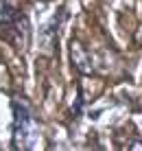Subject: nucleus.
I'll use <instances>...</instances> for the list:
<instances>
[{
	"instance_id": "1",
	"label": "nucleus",
	"mask_w": 142,
	"mask_h": 151,
	"mask_svg": "<svg viewBox=\"0 0 142 151\" xmlns=\"http://www.w3.org/2000/svg\"><path fill=\"white\" fill-rule=\"evenodd\" d=\"M11 149L15 151H29L35 149L39 140V121L33 112L31 101L22 94L11 96Z\"/></svg>"
},
{
	"instance_id": "6",
	"label": "nucleus",
	"mask_w": 142,
	"mask_h": 151,
	"mask_svg": "<svg viewBox=\"0 0 142 151\" xmlns=\"http://www.w3.org/2000/svg\"><path fill=\"white\" fill-rule=\"evenodd\" d=\"M39 2H52V0H39Z\"/></svg>"
},
{
	"instance_id": "4",
	"label": "nucleus",
	"mask_w": 142,
	"mask_h": 151,
	"mask_svg": "<svg viewBox=\"0 0 142 151\" xmlns=\"http://www.w3.org/2000/svg\"><path fill=\"white\" fill-rule=\"evenodd\" d=\"M70 61H72V66H75V70L77 72H81V75H85V77H92V59H90V55H87V50L83 48L81 44H79V40L72 37L70 40Z\"/></svg>"
},
{
	"instance_id": "3",
	"label": "nucleus",
	"mask_w": 142,
	"mask_h": 151,
	"mask_svg": "<svg viewBox=\"0 0 142 151\" xmlns=\"http://www.w3.org/2000/svg\"><path fill=\"white\" fill-rule=\"evenodd\" d=\"M64 18H66V7H59L52 13V18L48 22L42 24V29H39V48L44 50V53H50V55L57 53V40H59V29H61Z\"/></svg>"
},
{
	"instance_id": "5",
	"label": "nucleus",
	"mask_w": 142,
	"mask_h": 151,
	"mask_svg": "<svg viewBox=\"0 0 142 151\" xmlns=\"http://www.w3.org/2000/svg\"><path fill=\"white\" fill-rule=\"evenodd\" d=\"M81 107H83V90L79 88V92H77V103L72 105V116H75V118L81 114Z\"/></svg>"
},
{
	"instance_id": "2",
	"label": "nucleus",
	"mask_w": 142,
	"mask_h": 151,
	"mask_svg": "<svg viewBox=\"0 0 142 151\" xmlns=\"http://www.w3.org/2000/svg\"><path fill=\"white\" fill-rule=\"evenodd\" d=\"M0 40L15 53H26L31 46V20L29 13L13 0H0Z\"/></svg>"
}]
</instances>
